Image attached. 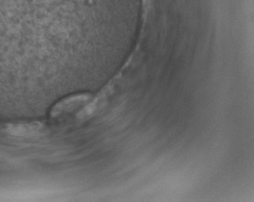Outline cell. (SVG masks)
<instances>
[{
    "label": "cell",
    "mask_w": 254,
    "mask_h": 202,
    "mask_svg": "<svg viewBox=\"0 0 254 202\" xmlns=\"http://www.w3.org/2000/svg\"><path fill=\"white\" fill-rule=\"evenodd\" d=\"M91 98V95L88 93H81L76 95L68 97L65 99L60 101L52 109L50 116L53 118H58L62 116L64 114L72 112L83 103H86Z\"/></svg>",
    "instance_id": "cell-1"
}]
</instances>
